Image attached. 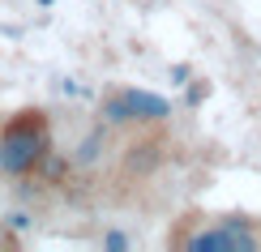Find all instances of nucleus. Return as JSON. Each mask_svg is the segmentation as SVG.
Returning <instances> with one entry per match:
<instances>
[{
    "label": "nucleus",
    "mask_w": 261,
    "mask_h": 252,
    "mask_svg": "<svg viewBox=\"0 0 261 252\" xmlns=\"http://www.w3.org/2000/svg\"><path fill=\"white\" fill-rule=\"evenodd\" d=\"M167 248L184 252H261V218L248 214H184L167 231Z\"/></svg>",
    "instance_id": "1"
},
{
    "label": "nucleus",
    "mask_w": 261,
    "mask_h": 252,
    "mask_svg": "<svg viewBox=\"0 0 261 252\" xmlns=\"http://www.w3.org/2000/svg\"><path fill=\"white\" fill-rule=\"evenodd\" d=\"M103 248H128V235H120V231H107V235H103Z\"/></svg>",
    "instance_id": "5"
},
{
    "label": "nucleus",
    "mask_w": 261,
    "mask_h": 252,
    "mask_svg": "<svg viewBox=\"0 0 261 252\" xmlns=\"http://www.w3.org/2000/svg\"><path fill=\"white\" fill-rule=\"evenodd\" d=\"M201 94H210V86H205V81H197V86L189 90V107H197V103H201Z\"/></svg>",
    "instance_id": "6"
},
{
    "label": "nucleus",
    "mask_w": 261,
    "mask_h": 252,
    "mask_svg": "<svg viewBox=\"0 0 261 252\" xmlns=\"http://www.w3.org/2000/svg\"><path fill=\"white\" fill-rule=\"evenodd\" d=\"M99 116L107 124H163L171 120V103L150 90H116L99 103Z\"/></svg>",
    "instance_id": "3"
},
{
    "label": "nucleus",
    "mask_w": 261,
    "mask_h": 252,
    "mask_svg": "<svg viewBox=\"0 0 261 252\" xmlns=\"http://www.w3.org/2000/svg\"><path fill=\"white\" fill-rule=\"evenodd\" d=\"M51 154V120L43 107H21L0 124V175L26 180Z\"/></svg>",
    "instance_id": "2"
},
{
    "label": "nucleus",
    "mask_w": 261,
    "mask_h": 252,
    "mask_svg": "<svg viewBox=\"0 0 261 252\" xmlns=\"http://www.w3.org/2000/svg\"><path fill=\"white\" fill-rule=\"evenodd\" d=\"M21 248V235L13 222H0V252H17Z\"/></svg>",
    "instance_id": "4"
},
{
    "label": "nucleus",
    "mask_w": 261,
    "mask_h": 252,
    "mask_svg": "<svg viewBox=\"0 0 261 252\" xmlns=\"http://www.w3.org/2000/svg\"><path fill=\"white\" fill-rule=\"evenodd\" d=\"M39 5H51V0H39Z\"/></svg>",
    "instance_id": "8"
},
{
    "label": "nucleus",
    "mask_w": 261,
    "mask_h": 252,
    "mask_svg": "<svg viewBox=\"0 0 261 252\" xmlns=\"http://www.w3.org/2000/svg\"><path fill=\"white\" fill-rule=\"evenodd\" d=\"M171 81H176V86L189 81V64H176V69H171Z\"/></svg>",
    "instance_id": "7"
}]
</instances>
